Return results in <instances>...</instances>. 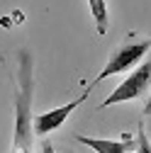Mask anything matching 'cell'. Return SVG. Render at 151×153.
<instances>
[{"label": "cell", "mask_w": 151, "mask_h": 153, "mask_svg": "<svg viewBox=\"0 0 151 153\" xmlns=\"http://www.w3.org/2000/svg\"><path fill=\"white\" fill-rule=\"evenodd\" d=\"M149 131H151V124H149Z\"/></svg>", "instance_id": "cell-10"}, {"label": "cell", "mask_w": 151, "mask_h": 153, "mask_svg": "<svg viewBox=\"0 0 151 153\" xmlns=\"http://www.w3.org/2000/svg\"><path fill=\"white\" fill-rule=\"evenodd\" d=\"M149 88H151V56L144 63L134 66V71H132L127 78L115 88V92L100 102V109L102 107H112V105H120V102H129L134 97H141Z\"/></svg>", "instance_id": "cell-3"}, {"label": "cell", "mask_w": 151, "mask_h": 153, "mask_svg": "<svg viewBox=\"0 0 151 153\" xmlns=\"http://www.w3.org/2000/svg\"><path fill=\"white\" fill-rule=\"evenodd\" d=\"M141 117H149V119H151V92H149L146 105H144V109H141Z\"/></svg>", "instance_id": "cell-8"}, {"label": "cell", "mask_w": 151, "mask_h": 153, "mask_svg": "<svg viewBox=\"0 0 151 153\" xmlns=\"http://www.w3.org/2000/svg\"><path fill=\"white\" fill-rule=\"evenodd\" d=\"M81 143L93 148L95 153H134V139H124V141H110V139H90V136H76Z\"/></svg>", "instance_id": "cell-5"}, {"label": "cell", "mask_w": 151, "mask_h": 153, "mask_svg": "<svg viewBox=\"0 0 151 153\" xmlns=\"http://www.w3.org/2000/svg\"><path fill=\"white\" fill-rule=\"evenodd\" d=\"M149 51H151V39H139V42H124V44H120L115 51L110 53L107 66L98 73V78L88 85L85 95L95 88L98 83H102L105 78H110V75H120V73H127L129 68H134Z\"/></svg>", "instance_id": "cell-2"}, {"label": "cell", "mask_w": 151, "mask_h": 153, "mask_svg": "<svg viewBox=\"0 0 151 153\" xmlns=\"http://www.w3.org/2000/svg\"><path fill=\"white\" fill-rule=\"evenodd\" d=\"M32 56L29 51H20V71H17V92H15V139L12 153H32Z\"/></svg>", "instance_id": "cell-1"}, {"label": "cell", "mask_w": 151, "mask_h": 153, "mask_svg": "<svg viewBox=\"0 0 151 153\" xmlns=\"http://www.w3.org/2000/svg\"><path fill=\"white\" fill-rule=\"evenodd\" d=\"M88 97V95L83 92L81 97H76L73 102H66L64 107H56V109H49V112H44V114H39V117L34 119V124H32V131H34V136H46L49 131H54V129H59L66 119H68V114L78 107V105H83V100Z\"/></svg>", "instance_id": "cell-4"}, {"label": "cell", "mask_w": 151, "mask_h": 153, "mask_svg": "<svg viewBox=\"0 0 151 153\" xmlns=\"http://www.w3.org/2000/svg\"><path fill=\"white\" fill-rule=\"evenodd\" d=\"M134 148H137V153H151V141H149V136H146V129H144V124L139 122V129H137V139H134Z\"/></svg>", "instance_id": "cell-7"}, {"label": "cell", "mask_w": 151, "mask_h": 153, "mask_svg": "<svg viewBox=\"0 0 151 153\" xmlns=\"http://www.w3.org/2000/svg\"><path fill=\"white\" fill-rule=\"evenodd\" d=\"M42 153H54L51 141H49V139H44V136H42Z\"/></svg>", "instance_id": "cell-9"}, {"label": "cell", "mask_w": 151, "mask_h": 153, "mask_svg": "<svg viewBox=\"0 0 151 153\" xmlns=\"http://www.w3.org/2000/svg\"><path fill=\"white\" fill-rule=\"evenodd\" d=\"M88 5H90V12H93V20H95V29L100 36L107 34V5H105V0H88Z\"/></svg>", "instance_id": "cell-6"}]
</instances>
